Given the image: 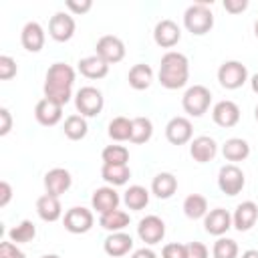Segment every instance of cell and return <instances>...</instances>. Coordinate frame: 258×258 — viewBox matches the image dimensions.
Here are the masks:
<instances>
[{
	"label": "cell",
	"mask_w": 258,
	"mask_h": 258,
	"mask_svg": "<svg viewBox=\"0 0 258 258\" xmlns=\"http://www.w3.org/2000/svg\"><path fill=\"white\" fill-rule=\"evenodd\" d=\"M105 99L97 87H81L75 95V107L83 117H95L103 111Z\"/></svg>",
	"instance_id": "cell-5"
},
{
	"label": "cell",
	"mask_w": 258,
	"mask_h": 258,
	"mask_svg": "<svg viewBox=\"0 0 258 258\" xmlns=\"http://www.w3.org/2000/svg\"><path fill=\"white\" fill-rule=\"evenodd\" d=\"M103 163L109 165H127L129 161V149L125 145H107L101 153Z\"/></svg>",
	"instance_id": "cell-35"
},
{
	"label": "cell",
	"mask_w": 258,
	"mask_h": 258,
	"mask_svg": "<svg viewBox=\"0 0 258 258\" xmlns=\"http://www.w3.org/2000/svg\"><path fill=\"white\" fill-rule=\"evenodd\" d=\"M67 4V8L73 12V14H87L91 8H93V2L91 0H67L64 2Z\"/></svg>",
	"instance_id": "cell-41"
},
{
	"label": "cell",
	"mask_w": 258,
	"mask_h": 258,
	"mask_svg": "<svg viewBox=\"0 0 258 258\" xmlns=\"http://www.w3.org/2000/svg\"><path fill=\"white\" fill-rule=\"evenodd\" d=\"M242 258H258V250H246L242 254Z\"/></svg>",
	"instance_id": "cell-48"
},
{
	"label": "cell",
	"mask_w": 258,
	"mask_h": 258,
	"mask_svg": "<svg viewBox=\"0 0 258 258\" xmlns=\"http://www.w3.org/2000/svg\"><path fill=\"white\" fill-rule=\"evenodd\" d=\"M131 258H157V254L151 248H139L131 254Z\"/></svg>",
	"instance_id": "cell-46"
},
{
	"label": "cell",
	"mask_w": 258,
	"mask_h": 258,
	"mask_svg": "<svg viewBox=\"0 0 258 258\" xmlns=\"http://www.w3.org/2000/svg\"><path fill=\"white\" fill-rule=\"evenodd\" d=\"M12 200V187L8 181H0V208H6Z\"/></svg>",
	"instance_id": "cell-45"
},
{
	"label": "cell",
	"mask_w": 258,
	"mask_h": 258,
	"mask_svg": "<svg viewBox=\"0 0 258 258\" xmlns=\"http://www.w3.org/2000/svg\"><path fill=\"white\" fill-rule=\"evenodd\" d=\"M218 81L228 91L240 89L248 81V69L240 60H226L218 69Z\"/></svg>",
	"instance_id": "cell-6"
},
{
	"label": "cell",
	"mask_w": 258,
	"mask_h": 258,
	"mask_svg": "<svg viewBox=\"0 0 258 258\" xmlns=\"http://www.w3.org/2000/svg\"><path fill=\"white\" fill-rule=\"evenodd\" d=\"M177 189V177L169 171H161L153 177L151 181V191L159 198V200H169Z\"/></svg>",
	"instance_id": "cell-25"
},
{
	"label": "cell",
	"mask_w": 258,
	"mask_h": 258,
	"mask_svg": "<svg viewBox=\"0 0 258 258\" xmlns=\"http://www.w3.org/2000/svg\"><path fill=\"white\" fill-rule=\"evenodd\" d=\"M10 129H12V115H10V111L6 107H2L0 109V135L2 137L8 135Z\"/></svg>",
	"instance_id": "cell-44"
},
{
	"label": "cell",
	"mask_w": 258,
	"mask_h": 258,
	"mask_svg": "<svg viewBox=\"0 0 258 258\" xmlns=\"http://www.w3.org/2000/svg\"><path fill=\"white\" fill-rule=\"evenodd\" d=\"M183 214L189 220L206 218V214H208V200L204 196H200V194H189L183 200Z\"/></svg>",
	"instance_id": "cell-31"
},
{
	"label": "cell",
	"mask_w": 258,
	"mask_h": 258,
	"mask_svg": "<svg viewBox=\"0 0 258 258\" xmlns=\"http://www.w3.org/2000/svg\"><path fill=\"white\" fill-rule=\"evenodd\" d=\"M36 214L40 216V220L44 222H56L60 216H62V206H60V200L56 196H50V194H44L36 200Z\"/></svg>",
	"instance_id": "cell-23"
},
{
	"label": "cell",
	"mask_w": 258,
	"mask_h": 258,
	"mask_svg": "<svg viewBox=\"0 0 258 258\" xmlns=\"http://www.w3.org/2000/svg\"><path fill=\"white\" fill-rule=\"evenodd\" d=\"M250 87H252V91L258 95V73L252 75V79H250Z\"/></svg>",
	"instance_id": "cell-47"
},
{
	"label": "cell",
	"mask_w": 258,
	"mask_h": 258,
	"mask_svg": "<svg viewBox=\"0 0 258 258\" xmlns=\"http://www.w3.org/2000/svg\"><path fill=\"white\" fill-rule=\"evenodd\" d=\"M248 8V0H224V10L230 14H240Z\"/></svg>",
	"instance_id": "cell-43"
},
{
	"label": "cell",
	"mask_w": 258,
	"mask_h": 258,
	"mask_svg": "<svg viewBox=\"0 0 258 258\" xmlns=\"http://www.w3.org/2000/svg\"><path fill=\"white\" fill-rule=\"evenodd\" d=\"M62 222H64V228L71 234H87L95 224V216H93V212L89 208L75 206V208L67 210Z\"/></svg>",
	"instance_id": "cell-8"
},
{
	"label": "cell",
	"mask_w": 258,
	"mask_h": 258,
	"mask_svg": "<svg viewBox=\"0 0 258 258\" xmlns=\"http://www.w3.org/2000/svg\"><path fill=\"white\" fill-rule=\"evenodd\" d=\"M258 220V206L254 202H242L238 204L234 216H232V226L238 230V232H248Z\"/></svg>",
	"instance_id": "cell-20"
},
{
	"label": "cell",
	"mask_w": 258,
	"mask_h": 258,
	"mask_svg": "<svg viewBox=\"0 0 258 258\" xmlns=\"http://www.w3.org/2000/svg\"><path fill=\"white\" fill-rule=\"evenodd\" d=\"M153 135V123L149 117H133L131 119V143H147Z\"/></svg>",
	"instance_id": "cell-29"
},
{
	"label": "cell",
	"mask_w": 258,
	"mask_h": 258,
	"mask_svg": "<svg viewBox=\"0 0 258 258\" xmlns=\"http://www.w3.org/2000/svg\"><path fill=\"white\" fill-rule=\"evenodd\" d=\"M109 137L113 141H127L131 137V119H127V117H115L109 123Z\"/></svg>",
	"instance_id": "cell-36"
},
{
	"label": "cell",
	"mask_w": 258,
	"mask_h": 258,
	"mask_svg": "<svg viewBox=\"0 0 258 258\" xmlns=\"http://www.w3.org/2000/svg\"><path fill=\"white\" fill-rule=\"evenodd\" d=\"M79 71L87 79H103L109 73V62H105L99 54H91L79 60Z\"/></svg>",
	"instance_id": "cell-24"
},
{
	"label": "cell",
	"mask_w": 258,
	"mask_h": 258,
	"mask_svg": "<svg viewBox=\"0 0 258 258\" xmlns=\"http://www.w3.org/2000/svg\"><path fill=\"white\" fill-rule=\"evenodd\" d=\"M73 83H75V69L67 62H52L46 71V79L42 87L44 97L64 107L73 97Z\"/></svg>",
	"instance_id": "cell-1"
},
{
	"label": "cell",
	"mask_w": 258,
	"mask_h": 258,
	"mask_svg": "<svg viewBox=\"0 0 258 258\" xmlns=\"http://www.w3.org/2000/svg\"><path fill=\"white\" fill-rule=\"evenodd\" d=\"M119 202H121V198H119V194L115 191L113 185L97 187V189L93 191V198H91V206H93V210H97L101 216L107 214V212L117 210V208H119Z\"/></svg>",
	"instance_id": "cell-17"
},
{
	"label": "cell",
	"mask_w": 258,
	"mask_h": 258,
	"mask_svg": "<svg viewBox=\"0 0 258 258\" xmlns=\"http://www.w3.org/2000/svg\"><path fill=\"white\" fill-rule=\"evenodd\" d=\"M189 79V60L185 54L177 52V50H169L161 56L159 62V83L173 91V89H181L185 87Z\"/></svg>",
	"instance_id": "cell-2"
},
{
	"label": "cell",
	"mask_w": 258,
	"mask_h": 258,
	"mask_svg": "<svg viewBox=\"0 0 258 258\" xmlns=\"http://www.w3.org/2000/svg\"><path fill=\"white\" fill-rule=\"evenodd\" d=\"M127 81L129 85L135 89V91H145L149 89L151 81H153V69L145 62H139V64H133L129 69V75H127Z\"/></svg>",
	"instance_id": "cell-26"
},
{
	"label": "cell",
	"mask_w": 258,
	"mask_h": 258,
	"mask_svg": "<svg viewBox=\"0 0 258 258\" xmlns=\"http://www.w3.org/2000/svg\"><path fill=\"white\" fill-rule=\"evenodd\" d=\"M244 183H246L244 171H242L236 163H228V165L220 167V173H218V187H220L226 196H238V194L244 189Z\"/></svg>",
	"instance_id": "cell-7"
},
{
	"label": "cell",
	"mask_w": 258,
	"mask_h": 258,
	"mask_svg": "<svg viewBox=\"0 0 258 258\" xmlns=\"http://www.w3.org/2000/svg\"><path fill=\"white\" fill-rule=\"evenodd\" d=\"M40 258H60V256H56V254H44V256H40Z\"/></svg>",
	"instance_id": "cell-49"
},
{
	"label": "cell",
	"mask_w": 258,
	"mask_h": 258,
	"mask_svg": "<svg viewBox=\"0 0 258 258\" xmlns=\"http://www.w3.org/2000/svg\"><path fill=\"white\" fill-rule=\"evenodd\" d=\"M204 228H206L208 234L222 238V236L232 228V216H230V212L224 210V208H214V210H210V212L206 214V218H204Z\"/></svg>",
	"instance_id": "cell-15"
},
{
	"label": "cell",
	"mask_w": 258,
	"mask_h": 258,
	"mask_svg": "<svg viewBox=\"0 0 258 258\" xmlns=\"http://www.w3.org/2000/svg\"><path fill=\"white\" fill-rule=\"evenodd\" d=\"M214 258H238V244L232 238H218L212 248Z\"/></svg>",
	"instance_id": "cell-37"
},
{
	"label": "cell",
	"mask_w": 258,
	"mask_h": 258,
	"mask_svg": "<svg viewBox=\"0 0 258 258\" xmlns=\"http://www.w3.org/2000/svg\"><path fill=\"white\" fill-rule=\"evenodd\" d=\"M194 127L187 117H173L165 125V137L171 145H185L191 141Z\"/></svg>",
	"instance_id": "cell-12"
},
{
	"label": "cell",
	"mask_w": 258,
	"mask_h": 258,
	"mask_svg": "<svg viewBox=\"0 0 258 258\" xmlns=\"http://www.w3.org/2000/svg\"><path fill=\"white\" fill-rule=\"evenodd\" d=\"M99 224H101V228L103 230H107V232H123L127 226H129V214L127 212H123V210H113V212H107V214H103L101 218H99Z\"/></svg>",
	"instance_id": "cell-28"
},
{
	"label": "cell",
	"mask_w": 258,
	"mask_h": 258,
	"mask_svg": "<svg viewBox=\"0 0 258 258\" xmlns=\"http://www.w3.org/2000/svg\"><path fill=\"white\" fill-rule=\"evenodd\" d=\"M137 236L141 238V242L145 244H159L165 236V222L159 218V216H145L139 220V226H137Z\"/></svg>",
	"instance_id": "cell-10"
},
{
	"label": "cell",
	"mask_w": 258,
	"mask_h": 258,
	"mask_svg": "<svg viewBox=\"0 0 258 258\" xmlns=\"http://www.w3.org/2000/svg\"><path fill=\"white\" fill-rule=\"evenodd\" d=\"M222 153L228 161L236 163V161H244L248 155H250V145L246 139L242 137H232L228 139L224 145H222Z\"/></svg>",
	"instance_id": "cell-27"
},
{
	"label": "cell",
	"mask_w": 258,
	"mask_h": 258,
	"mask_svg": "<svg viewBox=\"0 0 258 258\" xmlns=\"http://www.w3.org/2000/svg\"><path fill=\"white\" fill-rule=\"evenodd\" d=\"M123 202L129 210H143L149 204V191L143 185H129L123 196Z\"/></svg>",
	"instance_id": "cell-33"
},
{
	"label": "cell",
	"mask_w": 258,
	"mask_h": 258,
	"mask_svg": "<svg viewBox=\"0 0 258 258\" xmlns=\"http://www.w3.org/2000/svg\"><path fill=\"white\" fill-rule=\"evenodd\" d=\"M75 18L69 14V12H54L50 16V22H48V34L56 40V42H67L73 38L75 34Z\"/></svg>",
	"instance_id": "cell-11"
},
{
	"label": "cell",
	"mask_w": 258,
	"mask_h": 258,
	"mask_svg": "<svg viewBox=\"0 0 258 258\" xmlns=\"http://www.w3.org/2000/svg\"><path fill=\"white\" fill-rule=\"evenodd\" d=\"M20 42L28 52H38L44 46V28L38 22H26L20 32Z\"/></svg>",
	"instance_id": "cell-22"
},
{
	"label": "cell",
	"mask_w": 258,
	"mask_h": 258,
	"mask_svg": "<svg viewBox=\"0 0 258 258\" xmlns=\"http://www.w3.org/2000/svg\"><path fill=\"white\" fill-rule=\"evenodd\" d=\"M34 117H36V121H38L40 125L52 127V125H56V123L62 119V105H58V103L52 101V99L42 97V99L36 103V107H34Z\"/></svg>",
	"instance_id": "cell-16"
},
{
	"label": "cell",
	"mask_w": 258,
	"mask_h": 258,
	"mask_svg": "<svg viewBox=\"0 0 258 258\" xmlns=\"http://www.w3.org/2000/svg\"><path fill=\"white\" fill-rule=\"evenodd\" d=\"M208 4H212V2L200 0V2L191 4L183 12V26L191 34H196V36H202V34L210 32L212 26H214V14H212V10H210Z\"/></svg>",
	"instance_id": "cell-3"
},
{
	"label": "cell",
	"mask_w": 258,
	"mask_h": 258,
	"mask_svg": "<svg viewBox=\"0 0 258 258\" xmlns=\"http://www.w3.org/2000/svg\"><path fill=\"white\" fill-rule=\"evenodd\" d=\"M179 38H181V30H179V26H177L173 20H169V18L159 20V22L155 24V28H153V40H155V44L161 46V48H171V46H175V44L179 42Z\"/></svg>",
	"instance_id": "cell-13"
},
{
	"label": "cell",
	"mask_w": 258,
	"mask_h": 258,
	"mask_svg": "<svg viewBox=\"0 0 258 258\" xmlns=\"http://www.w3.org/2000/svg\"><path fill=\"white\" fill-rule=\"evenodd\" d=\"M216 153H218V143L208 135H200V137H194L189 141V155L198 163L212 161L216 157Z\"/></svg>",
	"instance_id": "cell-19"
},
{
	"label": "cell",
	"mask_w": 258,
	"mask_h": 258,
	"mask_svg": "<svg viewBox=\"0 0 258 258\" xmlns=\"http://www.w3.org/2000/svg\"><path fill=\"white\" fill-rule=\"evenodd\" d=\"M212 119L216 125L220 127H234L238 121H240V107L234 103V101H220L214 105L212 109Z\"/></svg>",
	"instance_id": "cell-18"
},
{
	"label": "cell",
	"mask_w": 258,
	"mask_h": 258,
	"mask_svg": "<svg viewBox=\"0 0 258 258\" xmlns=\"http://www.w3.org/2000/svg\"><path fill=\"white\" fill-rule=\"evenodd\" d=\"M161 258H185V244H165L161 250Z\"/></svg>",
	"instance_id": "cell-39"
},
{
	"label": "cell",
	"mask_w": 258,
	"mask_h": 258,
	"mask_svg": "<svg viewBox=\"0 0 258 258\" xmlns=\"http://www.w3.org/2000/svg\"><path fill=\"white\" fill-rule=\"evenodd\" d=\"M101 177L109 183V185H123L129 181L131 177V169L129 165H109V163H103L101 167Z\"/></svg>",
	"instance_id": "cell-30"
},
{
	"label": "cell",
	"mask_w": 258,
	"mask_h": 258,
	"mask_svg": "<svg viewBox=\"0 0 258 258\" xmlns=\"http://www.w3.org/2000/svg\"><path fill=\"white\" fill-rule=\"evenodd\" d=\"M16 73H18L16 60L12 56H8V54H2L0 56V79L2 81H10Z\"/></svg>",
	"instance_id": "cell-38"
},
{
	"label": "cell",
	"mask_w": 258,
	"mask_h": 258,
	"mask_svg": "<svg viewBox=\"0 0 258 258\" xmlns=\"http://www.w3.org/2000/svg\"><path fill=\"white\" fill-rule=\"evenodd\" d=\"M210 103H212V93L208 87L204 85H194L189 87L185 93H183V99H181V105H183V111L191 117H202L208 109H210Z\"/></svg>",
	"instance_id": "cell-4"
},
{
	"label": "cell",
	"mask_w": 258,
	"mask_h": 258,
	"mask_svg": "<svg viewBox=\"0 0 258 258\" xmlns=\"http://www.w3.org/2000/svg\"><path fill=\"white\" fill-rule=\"evenodd\" d=\"M254 117H256V121H258V105H256V109H254Z\"/></svg>",
	"instance_id": "cell-51"
},
{
	"label": "cell",
	"mask_w": 258,
	"mask_h": 258,
	"mask_svg": "<svg viewBox=\"0 0 258 258\" xmlns=\"http://www.w3.org/2000/svg\"><path fill=\"white\" fill-rule=\"evenodd\" d=\"M62 129H64V135H67L71 141H79V139H83V137L87 135L89 125H87V119H85L83 115H69V117L64 119Z\"/></svg>",
	"instance_id": "cell-32"
},
{
	"label": "cell",
	"mask_w": 258,
	"mask_h": 258,
	"mask_svg": "<svg viewBox=\"0 0 258 258\" xmlns=\"http://www.w3.org/2000/svg\"><path fill=\"white\" fill-rule=\"evenodd\" d=\"M0 258H26L24 256V252H20L18 248H16V244L14 242H2L0 244Z\"/></svg>",
	"instance_id": "cell-42"
},
{
	"label": "cell",
	"mask_w": 258,
	"mask_h": 258,
	"mask_svg": "<svg viewBox=\"0 0 258 258\" xmlns=\"http://www.w3.org/2000/svg\"><path fill=\"white\" fill-rule=\"evenodd\" d=\"M71 185H73V177H71L69 169H64V167H54L44 173V189L50 196L60 198L64 191H69Z\"/></svg>",
	"instance_id": "cell-14"
},
{
	"label": "cell",
	"mask_w": 258,
	"mask_h": 258,
	"mask_svg": "<svg viewBox=\"0 0 258 258\" xmlns=\"http://www.w3.org/2000/svg\"><path fill=\"white\" fill-rule=\"evenodd\" d=\"M254 34H256V38H258V20L254 22Z\"/></svg>",
	"instance_id": "cell-50"
},
{
	"label": "cell",
	"mask_w": 258,
	"mask_h": 258,
	"mask_svg": "<svg viewBox=\"0 0 258 258\" xmlns=\"http://www.w3.org/2000/svg\"><path fill=\"white\" fill-rule=\"evenodd\" d=\"M131 248H133V238L125 232H113L103 242V250L111 258H121V256L129 254Z\"/></svg>",
	"instance_id": "cell-21"
},
{
	"label": "cell",
	"mask_w": 258,
	"mask_h": 258,
	"mask_svg": "<svg viewBox=\"0 0 258 258\" xmlns=\"http://www.w3.org/2000/svg\"><path fill=\"white\" fill-rule=\"evenodd\" d=\"M185 258H208V248L202 242L185 244Z\"/></svg>",
	"instance_id": "cell-40"
},
{
	"label": "cell",
	"mask_w": 258,
	"mask_h": 258,
	"mask_svg": "<svg viewBox=\"0 0 258 258\" xmlns=\"http://www.w3.org/2000/svg\"><path fill=\"white\" fill-rule=\"evenodd\" d=\"M95 48H97L95 54H99L109 64H115V62H119V60L125 58V44H123V40L119 36L105 34V36H101L97 40V46Z\"/></svg>",
	"instance_id": "cell-9"
},
{
	"label": "cell",
	"mask_w": 258,
	"mask_h": 258,
	"mask_svg": "<svg viewBox=\"0 0 258 258\" xmlns=\"http://www.w3.org/2000/svg\"><path fill=\"white\" fill-rule=\"evenodd\" d=\"M36 236V226L30 222V220H22L18 226H14L10 232H8V240L14 242V244H26V242H32Z\"/></svg>",
	"instance_id": "cell-34"
}]
</instances>
